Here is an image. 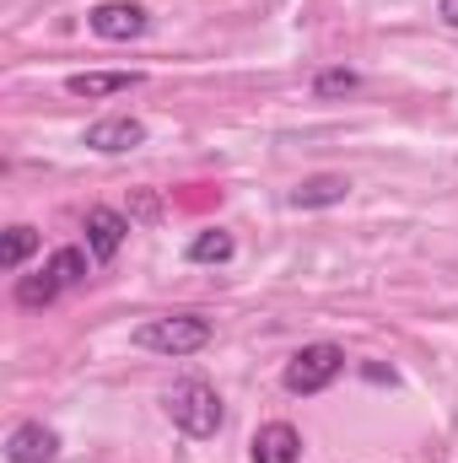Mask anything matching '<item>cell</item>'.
<instances>
[{
  "mask_svg": "<svg viewBox=\"0 0 458 463\" xmlns=\"http://www.w3.org/2000/svg\"><path fill=\"white\" fill-rule=\"evenodd\" d=\"M5 458L11 463H54L60 458V437H54L43 420H22V426L5 437Z\"/></svg>",
  "mask_w": 458,
  "mask_h": 463,
  "instance_id": "obj_6",
  "label": "cell"
},
{
  "mask_svg": "<svg viewBox=\"0 0 458 463\" xmlns=\"http://www.w3.org/2000/svg\"><path fill=\"white\" fill-rule=\"evenodd\" d=\"M248 458H253V463H297V458H302V431H297L291 420H270V426H259V431H253Z\"/></svg>",
  "mask_w": 458,
  "mask_h": 463,
  "instance_id": "obj_5",
  "label": "cell"
},
{
  "mask_svg": "<svg viewBox=\"0 0 458 463\" xmlns=\"http://www.w3.org/2000/svg\"><path fill=\"white\" fill-rule=\"evenodd\" d=\"M356 87H361V76H356V71H345V65L313 76V98H345V92H356Z\"/></svg>",
  "mask_w": 458,
  "mask_h": 463,
  "instance_id": "obj_15",
  "label": "cell"
},
{
  "mask_svg": "<svg viewBox=\"0 0 458 463\" xmlns=\"http://www.w3.org/2000/svg\"><path fill=\"white\" fill-rule=\"evenodd\" d=\"M135 216H146V222H151V216H157V200H151V194H140V200H135Z\"/></svg>",
  "mask_w": 458,
  "mask_h": 463,
  "instance_id": "obj_17",
  "label": "cell"
},
{
  "mask_svg": "<svg viewBox=\"0 0 458 463\" xmlns=\"http://www.w3.org/2000/svg\"><path fill=\"white\" fill-rule=\"evenodd\" d=\"M33 248H38V232H33V227H11V232H5V242H0V264L16 275V269L27 264V253H33Z\"/></svg>",
  "mask_w": 458,
  "mask_h": 463,
  "instance_id": "obj_14",
  "label": "cell"
},
{
  "mask_svg": "<svg viewBox=\"0 0 458 463\" xmlns=\"http://www.w3.org/2000/svg\"><path fill=\"white\" fill-rule=\"evenodd\" d=\"M60 291H65V286H60L49 269H43V275H22V280H16V307H49Z\"/></svg>",
  "mask_w": 458,
  "mask_h": 463,
  "instance_id": "obj_12",
  "label": "cell"
},
{
  "mask_svg": "<svg viewBox=\"0 0 458 463\" xmlns=\"http://www.w3.org/2000/svg\"><path fill=\"white\" fill-rule=\"evenodd\" d=\"M232 253H237V242H232V232H222V227L189 237V248H184V259H189V264H227Z\"/></svg>",
  "mask_w": 458,
  "mask_h": 463,
  "instance_id": "obj_11",
  "label": "cell"
},
{
  "mask_svg": "<svg viewBox=\"0 0 458 463\" xmlns=\"http://www.w3.org/2000/svg\"><path fill=\"white\" fill-rule=\"evenodd\" d=\"M437 16H443L448 27H458V0H443V5H437Z\"/></svg>",
  "mask_w": 458,
  "mask_h": 463,
  "instance_id": "obj_16",
  "label": "cell"
},
{
  "mask_svg": "<svg viewBox=\"0 0 458 463\" xmlns=\"http://www.w3.org/2000/svg\"><path fill=\"white\" fill-rule=\"evenodd\" d=\"M345 194H350V178H340V173H313V178H302L291 189V205L297 211H329V205H345Z\"/></svg>",
  "mask_w": 458,
  "mask_h": 463,
  "instance_id": "obj_10",
  "label": "cell"
},
{
  "mask_svg": "<svg viewBox=\"0 0 458 463\" xmlns=\"http://www.w3.org/2000/svg\"><path fill=\"white\" fill-rule=\"evenodd\" d=\"M124 237H129V216H119L109 205H92L87 211V253L98 259V264H109L119 248H124Z\"/></svg>",
  "mask_w": 458,
  "mask_h": 463,
  "instance_id": "obj_8",
  "label": "cell"
},
{
  "mask_svg": "<svg viewBox=\"0 0 458 463\" xmlns=\"http://www.w3.org/2000/svg\"><path fill=\"white\" fill-rule=\"evenodd\" d=\"M140 81H146L140 71H81V76H71V81H65V92H71V98H87V103H98V98L129 92V87H140Z\"/></svg>",
  "mask_w": 458,
  "mask_h": 463,
  "instance_id": "obj_9",
  "label": "cell"
},
{
  "mask_svg": "<svg viewBox=\"0 0 458 463\" xmlns=\"http://www.w3.org/2000/svg\"><path fill=\"white\" fill-rule=\"evenodd\" d=\"M135 146H146V124H140V118L119 114V118H98V124H87V151L119 156V151H135Z\"/></svg>",
  "mask_w": 458,
  "mask_h": 463,
  "instance_id": "obj_7",
  "label": "cell"
},
{
  "mask_svg": "<svg viewBox=\"0 0 458 463\" xmlns=\"http://www.w3.org/2000/svg\"><path fill=\"white\" fill-rule=\"evenodd\" d=\"M340 372H345V350L329 345V340H319V345H302L291 361H286L281 383H286V393L308 399V393H324V388H329Z\"/></svg>",
  "mask_w": 458,
  "mask_h": 463,
  "instance_id": "obj_3",
  "label": "cell"
},
{
  "mask_svg": "<svg viewBox=\"0 0 458 463\" xmlns=\"http://www.w3.org/2000/svg\"><path fill=\"white\" fill-rule=\"evenodd\" d=\"M162 410H167V420L184 431V437H216L222 431V420H227V404H222V393L211 388V383H200V377H184V383H173L167 393H162Z\"/></svg>",
  "mask_w": 458,
  "mask_h": 463,
  "instance_id": "obj_1",
  "label": "cell"
},
{
  "mask_svg": "<svg viewBox=\"0 0 458 463\" xmlns=\"http://www.w3.org/2000/svg\"><path fill=\"white\" fill-rule=\"evenodd\" d=\"M87 27H92L98 38H109V43H129V38H140V33L151 27V16H146V5H135V0H103V5H92Z\"/></svg>",
  "mask_w": 458,
  "mask_h": 463,
  "instance_id": "obj_4",
  "label": "cell"
},
{
  "mask_svg": "<svg viewBox=\"0 0 458 463\" xmlns=\"http://www.w3.org/2000/svg\"><path fill=\"white\" fill-rule=\"evenodd\" d=\"M129 340L135 350H151V355H195L211 345V324L200 313H173V318H146Z\"/></svg>",
  "mask_w": 458,
  "mask_h": 463,
  "instance_id": "obj_2",
  "label": "cell"
},
{
  "mask_svg": "<svg viewBox=\"0 0 458 463\" xmlns=\"http://www.w3.org/2000/svg\"><path fill=\"white\" fill-rule=\"evenodd\" d=\"M43 269H49L60 286H81V280H87V253H81V248H54Z\"/></svg>",
  "mask_w": 458,
  "mask_h": 463,
  "instance_id": "obj_13",
  "label": "cell"
}]
</instances>
